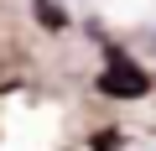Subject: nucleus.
Segmentation results:
<instances>
[{
    "mask_svg": "<svg viewBox=\"0 0 156 151\" xmlns=\"http://www.w3.org/2000/svg\"><path fill=\"white\" fill-rule=\"evenodd\" d=\"M99 89L104 94H115V99H135V94H146L151 89V78L135 68V63H125V57H115L109 68H104V78H99Z\"/></svg>",
    "mask_w": 156,
    "mask_h": 151,
    "instance_id": "1",
    "label": "nucleus"
},
{
    "mask_svg": "<svg viewBox=\"0 0 156 151\" xmlns=\"http://www.w3.org/2000/svg\"><path fill=\"white\" fill-rule=\"evenodd\" d=\"M37 5V21H47V26H62V11L57 5H47V0H31Z\"/></svg>",
    "mask_w": 156,
    "mask_h": 151,
    "instance_id": "2",
    "label": "nucleus"
}]
</instances>
